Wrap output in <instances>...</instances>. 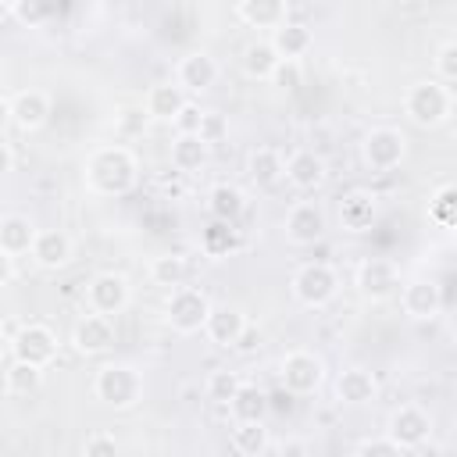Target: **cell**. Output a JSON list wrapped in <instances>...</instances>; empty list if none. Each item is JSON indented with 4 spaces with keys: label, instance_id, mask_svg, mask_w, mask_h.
<instances>
[{
    "label": "cell",
    "instance_id": "obj_1",
    "mask_svg": "<svg viewBox=\"0 0 457 457\" xmlns=\"http://www.w3.org/2000/svg\"><path fill=\"white\" fill-rule=\"evenodd\" d=\"M139 182V157L125 143L96 146L86 157V186L100 196H125Z\"/></svg>",
    "mask_w": 457,
    "mask_h": 457
},
{
    "label": "cell",
    "instance_id": "obj_2",
    "mask_svg": "<svg viewBox=\"0 0 457 457\" xmlns=\"http://www.w3.org/2000/svg\"><path fill=\"white\" fill-rule=\"evenodd\" d=\"M93 396L104 403V407H114V411H129L143 400V375L136 364L129 361H107L96 368L93 375Z\"/></svg>",
    "mask_w": 457,
    "mask_h": 457
},
{
    "label": "cell",
    "instance_id": "obj_3",
    "mask_svg": "<svg viewBox=\"0 0 457 457\" xmlns=\"http://www.w3.org/2000/svg\"><path fill=\"white\" fill-rule=\"evenodd\" d=\"M450 111H453V89L436 79L414 82L403 96V114L418 129H439L450 118Z\"/></svg>",
    "mask_w": 457,
    "mask_h": 457
},
{
    "label": "cell",
    "instance_id": "obj_4",
    "mask_svg": "<svg viewBox=\"0 0 457 457\" xmlns=\"http://www.w3.org/2000/svg\"><path fill=\"white\" fill-rule=\"evenodd\" d=\"M289 289H293L296 303L321 311V307H328V303L339 296V275H336V268L325 264V261H307V264H300V268L293 271Z\"/></svg>",
    "mask_w": 457,
    "mask_h": 457
},
{
    "label": "cell",
    "instance_id": "obj_5",
    "mask_svg": "<svg viewBox=\"0 0 457 457\" xmlns=\"http://www.w3.org/2000/svg\"><path fill=\"white\" fill-rule=\"evenodd\" d=\"M211 307H214V303L207 300L204 289H196V286H179V289H171L168 300H164V321H168L179 336H196V332H204Z\"/></svg>",
    "mask_w": 457,
    "mask_h": 457
},
{
    "label": "cell",
    "instance_id": "obj_6",
    "mask_svg": "<svg viewBox=\"0 0 457 457\" xmlns=\"http://www.w3.org/2000/svg\"><path fill=\"white\" fill-rule=\"evenodd\" d=\"M403 157H407V136H403L400 129H393V125H375V129H368V132L361 136V161H364L368 171L386 175V171L400 168Z\"/></svg>",
    "mask_w": 457,
    "mask_h": 457
},
{
    "label": "cell",
    "instance_id": "obj_7",
    "mask_svg": "<svg viewBox=\"0 0 457 457\" xmlns=\"http://www.w3.org/2000/svg\"><path fill=\"white\" fill-rule=\"evenodd\" d=\"M57 350H61L57 332L43 321H29L11 336V361H21V364H32L43 371L57 361Z\"/></svg>",
    "mask_w": 457,
    "mask_h": 457
},
{
    "label": "cell",
    "instance_id": "obj_8",
    "mask_svg": "<svg viewBox=\"0 0 457 457\" xmlns=\"http://www.w3.org/2000/svg\"><path fill=\"white\" fill-rule=\"evenodd\" d=\"M353 286H357V293H361L364 300L382 303V300L396 296L400 286H403L400 264H396L393 257H364V261L357 264V271H353Z\"/></svg>",
    "mask_w": 457,
    "mask_h": 457
},
{
    "label": "cell",
    "instance_id": "obj_9",
    "mask_svg": "<svg viewBox=\"0 0 457 457\" xmlns=\"http://www.w3.org/2000/svg\"><path fill=\"white\" fill-rule=\"evenodd\" d=\"M325 382V364L318 353L311 350H289L282 361H278V386L293 396H311L318 393Z\"/></svg>",
    "mask_w": 457,
    "mask_h": 457
},
{
    "label": "cell",
    "instance_id": "obj_10",
    "mask_svg": "<svg viewBox=\"0 0 457 457\" xmlns=\"http://www.w3.org/2000/svg\"><path fill=\"white\" fill-rule=\"evenodd\" d=\"M386 439L396 443L403 453L425 446L432 439V414L418 403H400L386 421Z\"/></svg>",
    "mask_w": 457,
    "mask_h": 457
},
{
    "label": "cell",
    "instance_id": "obj_11",
    "mask_svg": "<svg viewBox=\"0 0 457 457\" xmlns=\"http://www.w3.org/2000/svg\"><path fill=\"white\" fill-rule=\"evenodd\" d=\"M86 303H89V314L114 318L132 303V286L121 271H100L86 282Z\"/></svg>",
    "mask_w": 457,
    "mask_h": 457
},
{
    "label": "cell",
    "instance_id": "obj_12",
    "mask_svg": "<svg viewBox=\"0 0 457 457\" xmlns=\"http://www.w3.org/2000/svg\"><path fill=\"white\" fill-rule=\"evenodd\" d=\"M282 232L289 246H314L328 232V214L318 200H296L282 221Z\"/></svg>",
    "mask_w": 457,
    "mask_h": 457
},
{
    "label": "cell",
    "instance_id": "obj_13",
    "mask_svg": "<svg viewBox=\"0 0 457 457\" xmlns=\"http://www.w3.org/2000/svg\"><path fill=\"white\" fill-rule=\"evenodd\" d=\"M218 75H221V64H218L214 54H207V50H189V54H182L179 64H175V86H179L189 100L200 96V93H207V89L218 82Z\"/></svg>",
    "mask_w": 457,
    "mask_h": 457
},
{
    "label": "cell",
    "instance_id": "obj_14",
    "mask_svg": "<svg viewBox=\"0 0 457 457\" xmlns=\"http://www.w3.org/2000/svg\"><path fill=\"white\" fill-rule=\"evenodd\" d=\"M118 343V332H114V321L111 318H100V314H82L75 325H71V346L79 357H104L111 353Z\"/></svg>",
    "mask_w": 457,
    "mask_h": 457
},
{
    "label": "cell",
    "instance_id": "obj_15",
    "mask_svg": "<svg viewBox=\"0 0 457 457\" xmlns=\"http://www.w3.org/2000/svg\"><path fill=\"white\" fill-rule=\"evenodd\" d=\"M282 179H286L296 193H314V189L325 186V179H328V164H325L321 154H314V150L303 146V150H293V154L286 157Z\"/></svg>",
    "mask_w": 457,
    "mask_h": 457
},
{
    "label": "cell",
    "instance_id": "obj_16",
    "mask_svg": "<svg viewBox=\"0 0 457 457\" xmlns=\"http://www.w3.org/2000/svg\"><path fill=\"white\" fill-rule=\"evenodd\" d=\"M400 307L411 321H432L443 311V293L432 278H411L400 286Z\"/></svg>",
    "mask_w": 457,
    "mask_h": 457
},
{
    "label": "cell",
    "instance_id": "obj_17",
    "mask_svg": "<svg viewBox=\"0 0 457 457\" xmlns=\"http://www.w3.org/2000/svg\"><path fill=\"white\" fill-rule=\"evenodd\" d=\"M29 253L43 271H61V268H68L75 261V243H71V236L64 228H39Z\"/></svg>",
    "mask_w": 457,
    "mask_h": 457
},
{
    "label": "cell",
    "instance_id": "obj_18",
    "mask_svg": "<svg viewBox=\"0 0 457 457\" xmlns=\"http://www.w3.org/2000/svg\"><path fill=\"white\" fill-rule=\"evenodd\" d=\"M50 121V96L43 89H18L11 96V125L21 132H39Z\"/></svg>",
    "mask_w": 457,
    "mask_h": 457
},
{
    "label": "cell",
    "instance_id": "obj_19",
    "mask_svg": "<svg viewBox=\"0 0 457 457\" xmlns=\"http://www.w3.org/2000/svg\"><path fill=\"white\" fill-rule=\"evenodd\" d=\"M375 393H378V382H375V375H371L368 368H361V364L343 368L339 378H336V400L346 403V407H364V403L375 400Z\"/></svg>",
    "mask_w": 457,
    "mask_h": 457
},
{
    "label": "cell",
    "instance_id": "obj_20",
    "mask_svg": "<svg viewBox=\"0 0 457 457\" xmlns=\"http://www.w3.org/2000/svg\"><path fill=\"white\" fill-rule=\"evenodd\" d=\"M271 50H275V57L278 61H300L311 46H314V32H311V25L307 21H282L275 32H271Z\"/></svg>",
    "mask_w": 457,
    "mask_h": 457
},
{
    "label": "cell",
    "instance_id": "obj_21",
    "mask_svg": "<svg viewBox=\"0 0 457 457\" xmlns=\"http://www.w3.org/2000/svg\"><path fill=\"white\" fill-rule=\"evenodd\" d=\"M378 214V200L368 189H353L339 200V228L343 232H368Z\"/></svg>",
    "mask_w": 457,
    "mask_h": 457
},
{
    "label": "cell",
    "instance_id": "obj_22",
    "mask_svg": "<svg viewBox=\"0 0 457 457\" xmlns=\"http://www.w3.org/2000/svg\"><path fill=\"white\" fill-rule=\"evenodd\" d=\"M243 328H246V314H243L239 307H228V303H225V307H211L207 325H204V336H207L218 350H232Z\"/></svg>",
    "mask_w": 457,
    "mask_h": 457
},
{
    "label": "cell",
    "instance_id": "obj_23",
    "mask_svg": "<svg viewBox=\"0 0 457 457\" xmlns=\"http://www.w3.org/2000/svg\"><path fill=\"white\" fill-rule=\"evenodd\" d=\"M232 11L250 29H271L275 32L282 21H289V4L286 0H239Z\"/></svg>",
    "mask_w": 457,
    "mask_h": 457
},
{
    "label": "cell",
    "instance_id": "obj_24",
    "mask_svg": "<svg viewBox=\"0 0 457 457\" xmlns=\"http://www.w3.org/2000/svg\"><path fill=\"white\" fill-rule=\"evenodd\" d=\"M36 232H39V228L32 225L29 214H18V211L0 214V250H4L7 257H21V253H29L32 243H36Z\"/></svg>",
    "mask_w": 457,
    "mask_h": 457
},
{
    "label": "cell",
    "instance_id": "obj_25",
    "mask_svg": "<svg viewBox=\"0 0 457 457\" xmlns=\"http://www.w3.org/2000/svg\"><path fill=\"white\" fill-rule=\"evenodd\" d=\"M246 211V193L232 182H214L207 189V214L214 221H225V225H236Z\"/></svg>",
    "mask_w": 457,
    "mask_h": 457
},
{
    "label": "cell",
    "instance_id": "obj_26",
    "mask_svg": "<svg viewBox=\"0 0 457 457\" xmlns=\"http://www.w3.org/2000/svg\"><path fill=\"white\" fill-rule=\"evenodd\" d=\"M186 100H189V96H186L175 82H157V86H150L143 111H146V118H150V121H164V125H171V121H175V114L186 107Z\"/></svg>",
    "mask_w": 457,
    "mask_h": 457
},
{
    "label": "cell",
    "instance_id": "obj_27",
    "mask_svg": "<svg viewBox=\"0 0 457 457\" xmlns=\"http://www.w3.org/2000/svg\"><path fill=\"white\" fill-rule=\"evenodd\" d=\"M282 168H286V157L275 150V146H253L246 154V175L253 186L261 189H271L282 182Z\"/></svg>",
    "mask_w": 457,
    "mask_h": 457
},
{
    "label": "cell",
    "instance_id": "obj_28",
    "mask_svg": "<svg viewBox=\"0 0 457 457\" xmlns=\"http://www.w3.org/2000/svg\"><path fill=\"white\" fill-rule=\"evenodd\" d=\"M168 157H171V168L179 175H193V171H200L211 161V146L200 136H175Z\"/></svg>",
    "mask_w": 457,
    "mask_h": 457
},
{
    "label": "cell",
    "instance_id": "obj_29",
    "mask_svg": "<svg viewBox=\"0 0 457 457\" xmlns=\"http://www.w3.org/2000/svg\"><path fill=\"white\" fill-rule=\"evenodd\" d=\"M228 414H232V421H264L271 414L268 411V393L257 382H243L236 389V396L228 400Z\"/></svg>",
    "mask_w": 457,
    "mask_h": 457
},
{
    "label": "cell",
    "instance_id": "obj_30",
    "mask_svg": "<svg viewBox=\"0 0 457 457\" xmlns=\"http://www.w3.org/2000/svg\"><path fill=\"white\" fill-rule=\"evenodd\" d=\"M228 446L236 457H261L268 450V425L264 421H232Z\"/></svg>",
    "mask_w": 457,
    "mask_h": 457
},
{
    "label": "cell",
    "instance_id": "obj_31",
    "mask_svg": "<svg viewBox=\"0 0 457 457\" xmlns=\"http://www.w3.org/2000/svg\"><path fill=\"white\" fill-rule=\"evenodd\" d=\"M239 61H243V75L253 79V82H268L271 71H275V64H278V57H275V50H271L268 39H253V43H246Z\"/></svg>",
    "mask_w": 457,
    "mask_h": 457
},
{
    "label": "cell",
    "instance_id": "obj_32",
    "mask_svg": "<svg viewBox=\"0 0 457 457\" xmlns=\"http://www.w3.org/2000/svg\"><path fill=\"white\" fill-rule=\"evenodd\" d=\"M186 278H189V261L182 253H161L150 261V282L154 286H164L171 293V289L186 286Z\"/></svg>",
    "mask_w": 457,
    "mask_h": 457
},
{
    "label": "cell",
    "instance_id": "obj_33",
    "mask_svg": "<svg viewBox=\"0 0 457 457\" xmlns=\"http://www.w3.org/2000/svg\"><path fill=\"white\" fill-rule=\"evenodd\" d=\"M39 389H43V368H32L21 361H11L4 368V393L7 396H32Z\"/></svg>",
    "mask_w": 457,
    "mask_h": 457
},
{
    "label": "cell",
    "instance_id": "obj_34",
    "mask_svg": "<svg viewBox=\"0 0 457 457\" xmlns=\"http://www.w3.org/2000/svg\"><path fill=\"white\" fill-rule=\"evenodd\" d=\"M428 221L436 225V228H453L457 225V189L450 186V182H443L432 196H428Z\"/></svg>",
    "mask_w": 457,
    "mask_h": 457
},
{
    "label": "cell",
    "instance_id": "obj_35",
    "mask_svg": "<svg viewBox=\"0 0 457 457\" xmlns=\"http://www.w3.org/2000/svg\"><path fill=\"white\" fill-rule=\"evenodd\" d=\"M243 386V378L236 375V371H228V368H218V371H211L207 375V382H204V396L211 400V403H218V407H228V400L236 396V389Z\"/></svg>",
    "mask_w": 457,
    "mask_h": 457
},
{
    "label": "cell",
    "instance_id": "obj_36",
    "mask_svg": "<svg viewBox=\"0 0 457 457\" xmlns=\"http://www.w3.org/2000/svg\"><path fill=\"white\" fill-rule=\"evenodd\" d=\"M200 246H204L207 257H225L236 246V228L225 225V221H211L204 228V236H200Z\"/></svg>",
    "mask_w": 457,
    "mask_h": 457
},
{
    "label": "cell",
    "instance_id": "obj_37",
    "mask_svg": "<svg viewBox=\"0 0 457 457\" xmlns=\"http://www.w3.org/2000/svg\"><path fill=\"white\" fill-rule=\"evenodd\" d=\"M7 14H14L25 29H39L43 21H50L54 7H50V4H43V0H14V4L7 7Z\"/></svg>",
    "mask_w": 457,
    "mask_h": 457
},
{
    "label": "cell",
    "instance_id": "obj_38",
    "mask_svg": "<svg viewBox=\"0 0 457 457\" xmlns=\"http://www.w3.org/2000/svg\"><path fill=\"white\" fill-rule=\"evenodd\" d=\"M432 79L443 82V86H453L457 82V43L453 39L439 43V50H436V75Z\"/></svg>",
    "mask_w": 457,
    "mask_h": 457
},
{
    "label": "cell",
    "instance_id": "obj_39",
    "mask_svg": "<svg viewBox=\"0 0 457 457\" xmlns=\"http://www.w3.org/2000/svg\"><path fill=\"white\" fill-rule=\"evenodd\" d=\"M268 82H271L275 89H282V93L300 89V82H303V68H300V61H278Z\"/></svg>",
    "mask_w": 457,
    "mask_h": 457
},
{
    "label": "cell",
    "instance_id": "obj_40",
    "mask_svg": "<svg viewBox=\"0 0 457 457\" xmlns=\"http://www.w3.org/2000/svg\"><path fill=\"white\" fill-rule=\"evenodd\" d=\"M207 146H218L225 136H228V118L221 114V111H204V118H200V132H196Z\"/></svg>",
    "mask_w": 457,
    "mask_h": 457
},
{
    "label": "cell",
    "instance_id": "obj_41",
    "mask_svg": "<svg viewBox=\"0 0 457 457\" xmlns=\"http://www.w3.org/2000/svg\"><path fill=\"white\" fill-rule=\"evenodd\" d=\"M204 111L207 107H200L196 100H186V107L175 114V121H171V129H175V136H196L200 132V118H204Z\"/></svg>",
    "mask_w": 457,
    "mask_h": 457
},
{
    "label": "cell",
    "instance_id": "obj_42",
    "mask_svg": "<svg viewBox=\"0 0 457 457\" xmlns=\"http://www.w3.org/2000/svg\"><path fill=\"white\" fill-rule=\"evenodd\" d=\"M146 111L143 107H121L118 111V118H114V129H118V136H125V139H132V136H139L143 129H146Z\"/></svg>",
    "mask_w": 457,
    "mask_h": 457
},
{
    "label": "cell",
    "instance_id": "obj_43",
    "mask_svg": "<svg viewBox=\"0 0 457 457\" xmlns=\"http://www.w3.org/2000/svg\"><path fill=\"white\" fill-rule=\"evenodd\" d=\"M82 457H121V450H118V439H114V436L93 432V436L82 443Z\"/></svg>",
    "mask_w": 457,
    "mask_h": 457
},
{
    "label": "cell",
    "instance_id": "obj_44",
    "mask_svg": "<svg viewBox=\"0 0 457 457\" xmlns=\"http://www.w3.org/2000/svg\"><path fill=\"white\" fill-rule=\"evenodd\" d=\"M353 457H407V453L396 443H389L386 436H378V439H364Z\"/></svg>",
    "mask_w": 457,
    "mask_h": 457
},
{
    "label": "cell",
    "instance_id": "obj_45",
    "mask_svg": "<svg viewBox=\"0 0 457 457\" xmlns=\"http://www.w3.org/2000/svg\"><path fill=\"white\" fill-rule=\"evenodd\" d=\"M261 339H264V336H261V328L246 321V328L239 332V339H236V346H232V350H236V353H253V350H261Z\"/></svg>",
    "mask_w": 457,
    "mask_h": 457
},
{
    "label": "cell",
    "instance_id": "obj_46",
    "mask_svg": "<svg viewBox=\"0 0 457 457\" xmlns=\"http://www.w3.org/2000/svg\"><path fill=\"white\" fill-rule=\"evenodd\" d=\"M293 400H296V396L278 386L275 393H268V411H286V414H289V411H293Z\"/></svg>",
    "mask_w": 457,
    "mask_h": 457
},
{
    "label": "cell",
    "instance_id": "obj_47",
    "mask_svg": "<svg viewBox=\"0 0 457 457\" xmlns=\"http://www.w3.org/2000/svg\"><path fill=\"white\" fill-rule=\"evenodd\" d=\"M14 275H18L14 257H7V253L0 250V289H4V286H11V282H14Z\"/></svg>",
    "mask_w": 457,
    "mask_h": 457
},
{
    "label": "cell",
    "instance_id": "obj_48",
    "mask_svg": "<svg viewBox=\"0 0 457 457\" xmlns=\"http://www.w3.org/2000/svg\"><path fill=\"white\" fill-rule=\"evenodd\" d=\"M11 171H14V150H11V146L0 139V182H4Z\"/></svg>",
    "mask_w": 457,
    "mask_h": 457
},
{
    "label": "cell",
    "instance_id": "obj_49",
    "mask_svg": "<svg viewBox=\"0 0 457 457\" xmlns=\"http://www.w3.org/2000/svg\"><path fill=\"white\" fill-rule=\"evenodd\" d=\"M7 125H11V96H4V93H0V139H4Z\"/></svg>",
    "mask_w": 457,
    "mask_h": 457
},
{
    "label": "cell",
    "instance_id": "obj_50",
    "mask_svg": "<svg viewBox=\"0 0 457 457\" xmlns=\"http://www.w3.org/2000/svg\"><path fill=\"white\" fill-rule=\"evenodd\" d=\"M4 357H11V336H7V328L0 325V361Z\"/></svg>",
    "mask_w": 457,
    "mask_h": 457
},
{
    "label": "cell",
    "instance_id": "obj_51",
    "mask_svg": "<svg viewBox=\"0 0 457 457\" xmlns=\"http://www.w3.org/2000/svg\"><path fill=\"white\" fill-rule=\"evenodd\" d=\"M7 7H11V4H0V14H7Z\"/></svg>",
    "mask_w": 457,
    "mask_h": 457
}]
</instances>
